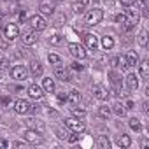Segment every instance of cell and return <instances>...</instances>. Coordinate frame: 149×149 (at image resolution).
I'll use <instances>...</instances> for the list:
<instances>
[{"instance_id": "6da1fadb", "label": "cell", "mask_w": 149, "mask_h": 149, "mask_svg": "<svg viewBox=\"0 0 149 149\" xmlns=\"http://www.w3.org/2000/svg\"><path fill=\"white\" fill-rule=\"evenodd\" d=\"M104 19V11L102 9H90L84 14V25L86 26H95Z\"/></svg>"}, {"instance_id": "7a4b0ae2", "label": "cell", "mask_w": 149, "mask_h": 149, "mask_svg": "<svg viewBox=\"0 0 149 149\" xmlns=\"http://www.w3.org/2000/svg\"><path fill=\"white\" fill-rule=\"evenodd\" d=\"M65 126H67L68 130H72L74 133H83V132L86 130L84 123H83L79 118H76V116H72V118H67V119H65Z\"/></svg>"}, {"instance_id": "3957f363", "label": "cell", "mask_w": 149, "mask_h": 149, "mask_svg": "<svg viewBox=\"0 0 149 149\" xmlns=\"http://www.w3.org/2000/svg\"><path fill=\"white\" fill-rule=\"evenodd\" d=\"M28 23H30V26H32L33 30H37V32H42V30H46V26H47V21H46V18H44L42 14H33V16H30V18H28Z\"/></svg>"}, {"instance_id": "277c9868", "label": "cell", "mask_w": 149, "mask_h": 149, "mask_svg": "<svg viewBox=\"0 0 149 149\" xmlns=\"http://www.w3.org/2000/svg\"><path fill=\"white\" fill-rule=\"evenodd\" d=\"M11 77H13L14 81L23 83V81L28 79V70H26L23 65H14V67L11 68Z\"/></svg>"}, {"instance_id": "5b68a950", "label": "cell", "mask_w": 149, "mask_h": 149, "mask_svg": "<svg viewBox=\"0 0 149 149\" xmlns=\"http://www.w3.org/2000/svg\"><path fill=\"white\" fill-rule=\"evenodd\" d=\"M68 53L76 58V60H84V58L88 56L86 49H84L81 44H77V42H70V44H68Z\"/></svg>"}, {"instance_id": "8992f818", "label": "cell", "mask_w": 149, "mask_h": 149, "mask_svg": "<svg viewBox=\"0 0 149 149\" xmlns=\"http://www.w3.org/2000/svg\"><path fill=\"white\" fill-rule=\"evenodd\" d=\"M54 77H58L61 81H74V76L68 72V68L65 65H61V63L54 65Z\"/></svg>"}, {"instance_id": "52a82bcc", "label": "cell", "mask_w": 149, "mask_h": 149, "mask_svg": "<svg viewBox=\"0 0 149 149\" xmlns=\"http://www.w3.org/2000/svg\"><path fill=\"white\" fill-rule=\"evenodd\" d=\"M30 111H32V105H30L28 100H25V98H18V100L14 102V112H16V114L25 116V114H28Z\"/></svg>"}, {"instance_id": "ba28073f", "label": "cell", "mask_w": 149, "mask_h": 149, "mask_svg": "<svg viewBox=\"0 0 149 149\" xmlns=\"http://www.w3.org/2000/svg\"><path fill=\"white\" fill-rule=\"evenodd\" d=\"M4 37H6L7 40H14V39H18V37H19V26L14 25V23L6 25V28H4Z\"/></svg>"}, {"instance_id": "9c48e42d", "label": "cell", "mask_w": 149, "mask_h": 149, "mask_svg": "<svg viewBox=\"0 0 149 149\" xmlns=\"http://www.w3.org/2000/svg\"><path fill=\"white\" fill-rule=\"evenodd\" d=\"M91 95L95 97V98H98V100H102V102H105L107 98H109V91L104 88V86H98V84H95V86H91Z\"/></svg>"}, {"instance_id": "30bf717a", "label": "cell", "mask_w": 149, "mask_h": 149, "mask_svg": "<svg viewBox=\"0 0 149 149\" xmlns=\"http://www.w3.org/2000/svg\"><path fill=\"white\" fill-rule=\"evenodd\" d=\"M23 139H25V142H30V144H39V142L42 140V139H40V133H39L37 130H33V128H28V130L25 132Z\"/></svg>"}, {"instance_id": "8fae6325", "label": "cell", "mask_w": 149, "mask_h": 149, "mask_svg": "<svg viewBox=\"0 0 149 149\" xmlns=\"http://www.w3.org/2000/svg\"><path fill=\"white\" fill-rule=\"evenodd\" d=\"M139 84H140L139 76H137L135 72H128V74H126V86H128V90L135 91V90L139 88Z\"/></svg>"}, {"instance_id": "7c38bea8", "label": "cell", "mask_w": 149, "mask_h": 149, "mask_svg": "<svg viewBox=\"0 0 149 149\" xmlns=\"http://www.w3.org/2000/svg\"><path fill=\"white\" fill-rule=\"evenodd\" d=\"M84 42H86V47L91 49V51H97L100 42H98V37L95 33H84Z\"/></svg>"}, {"instance_id": "4fadbf2b", "label": "cell", "mask_w": 149, "mask_h": 149, "mask_svg": "<svg viewBox=\"0 0 149 149\" xmlns=\"http://www.w3.org/2000/svg\"><path fill=\"white\" fill-rule=\"evenodd\" d=\"M126 18H128V23L139 25V21H140V13H139V9H135L133 6H130V7L126 9Z\"/></svg>"}, {"instance_id": "5bb4252c", "label": "cell", "mask_w": 149, "mask_h": 149, "mask_svg": "<svg viewBox=\"0 0 149 149\" xmlns=\"http://www.w3.org/2000/svg\"><path fill=\"white\" fill-rule=\"evenodd\" d=\"M37 40H39V32H37V30L26 32V33L23 35V44H25V46H33V44H37Z\"/></svg>"}, {"instance_id": "9a60e30c", "label": "cell", "mask_w": 149, "mask_h": 149, "mask_svg": "<svg viewBox=\"0 0 149 149\" xmlns=\"http://www.w3.org/2000/svg\"><path fill=\"white\" fill-rule=\"evenodd\" d=\"M28 95L35 100H42L44 98V90L42 86H37V84H30L28 86Z\"/></svg>"}, {"instance_id": "2e32d148", "label": "cell", "mask_w": 149, "mask_h": 149, "mask_svg": "<svg viewBox=\"0 0 149 149\" xmlns=\"http://www.w3.org/2000/svg\"><path fill=\"white\" fill-rule=\"evenodd\" d=\"M39 13L42 16H51L54 13V6L49 2V0H44V2H40V6H39Z\"/></svg>"}, {"instance_id": "e0dca14e", "label": "cell", "mask_w": 149, "mask_h": 149, "mask_svg": "<svg viewBox=\"0 0 149 149\" xmlns=\"http://www.w3.org/2000/svg\"><path fill=\"white\" fill-rule=\"evenodd\" d=\"M30 74H32L33 77H40L42 74H44L42 63H40V61H32V63H30Z\"/></svg>"}, {"instance_id": "ac0fdd59", "label": "cell", "mask_w": 149, "mask_h": 149, "mask_svg": "<svg viewBox=\"0 0 149 149\" xmlns=\"http://www.w3.org/2000/svg\"><path fill=\"white\" fill-rule=\"evenodd\" d=\"M42 90H44V93H54V91H56L54 79H51V77H44V79H42Z\"/></svg>"}, {"instance_id": "d6986e66", "label": "cell", "mask_w": 149, "mask_h": 149, "mask_svg": "<svg viewBox=\"0 0 149 149\" xmlns=\"http://www.w3.org/2000/svg\"><path fill=\"white\" fill-rule=\"evenodd\" d=\"M67 102L72 104V105L79 104V102H81V93H79L77 90H70V91H67Z\"/></svg>"}, {"instance_id": "ffe728a7", "label": "cell", "mask_w": 149, "mask_h": 149, "mask_svg": "<svg viewBox=\"0 0 149 149\" xmlns=\"http://www.w3.org/2000/svg\"><path fill=\"white\" fill-rule=\"evenodd\" d=\"M111 112L116 114L118 118H123V116L126 114V109H125V105H123L121 102H114V104L111 105Z\"/></svg>"}, {"instance_id": "44dd1931", "label": "cell", "mask_w": 149, "mask_h": 149, "mask_svg": "<svg viewBox=\"0 0 149 149\" xmlns=\"http://www.w3.org/2000/svg\"><path fill=\"white\" fill-rule=\"evenodd\" d=\"M125 58H126L128 68H130V67H137V65H139V54H137L135 51H128V53L125 54Z\"/></svg>"}, {"instance_id": "7402d4cb", "label": "cell", "mask_w": 149, "mask_h": 149, "mask_svg": "<svg viewBox=\"0 0 149 149\" xmlns=\"http://www.w3.org/2000/svg\"><path fill=\"white\" fill-rule=\"evenodd\" d=\"M26 126H33V130H39V132H44V128H46L42 121H39V119H33V118L26 119Z\"/></svg>"}, {"instance_id": "603a6c76", "label": "cell", "mask_w": 149, "mask_h": 149, "mask_svg": "<svg viewBox=\"0 0 149 149\" xmlns=\"http://www.w3.org/2000/svg\"><path fill=\"white\" fill-rule=\"evenodd\" d=\"M118 144H119L121 147H130V146H132V139H130V135H126V133L118 135Z\"/></svg>"}, {"instance_id": "cb8c5ba5", "label": "cell", "mask_w": 149, "mask_h": 149, "mask_svg": "<svg viewBox=\"0 0 149 149\" xmlns=\"http://www.w3.org/2000/svg\"><path fill=\"white\" fill-rule=\"evenodd\" d=\"M97 146L102 149H111V140L107 139V135H98L97 139Z\"/></svg>"}, {"instance_id": "d4e9b609", "label": "cell", "mask_w": 149, "mask_h": 149, "mask_svg": "<svg viewBox=\"0 0 149 149\" xmlns=\"http://www.w3.org/2000/svg\"><path fill=\"white\" fill-rule=\"evenodd\" d=\"M137 67L140 68V77H142V79H147V76H149V61H147V60H144V61H142V63H139Z\"/></svg>"}, {"instance_id": "484cf974", "label": "cell", "mask_w": 149, "mask_h": 149, "mask_svg": "<svg viewBox=\"0 0 149 149\" xmlns=\"http://www.w3.org/2000/svg\"><path fill=\"white\" fill-rule=\"evenodd\" d=\"M102 47L105 49V51H109V49H112L114 47V39L111 37V35H105V37H102Z\"/></svg>"}, {"instance_id": "4316f807", "label": "cell", "mask_w": 149, "mask_h": 149, "mask_svg": "<svg viewBox=\"0 0 149 149\" xmlns=\"http://www.w3.org/2000/svg\"><path fill=\"white\" fill-rule=\"evenodd\" d=\"M111 107H107V105H100L98 107V116L102 118V119H109L111 118Z\"/></svg>"}, {"instance_id": "83f0119b", "label": "cell", "mask_w": 149, "mask_h": 149, "mask_svg": "<svg viewBox=\"0 0 149 149\" xmlns=\"http://www.w3.org/2000/svg\"><path fill=\"white\" fill-rule=\"evenodd\" d=\"M128 126H130L133 132H137V133L142 130V125H140V121H139L137 118H130V121H128Z\"/></svg>"}, {"instance_id": "f1b7e54d", "label": "cell", "mask_w": 149, "mask_h": 149, "mask_svg": "<svg viewBox=\"0 0 149 149\" xmlns=\"http://www.w3.org/2000/svg\"><path fill=\"white\" fill-rule=\"evenodd\" d=\"M137 42H139L142 47H146V46H147V32H146V30H142V32L137 35Z\"/></svg>"}, {"instance_id": "f546056e", "label": "cell", "mask_w": 149, "mask_h": 149, "mask_svg": "<svg viewBox=\"0 0 149 149\" xmlns=\"http://www.w3.org/2000/svg\"><path fill=\"white\" fill-rule=\"evenodd\" d=\"M84 9H86V6H84V4H81V2H74V4H72V11L76 13V14H83V13H84Z\"/></svg>"}, {"instance_id": "4dcf8cb0", "label": "cell", "mask_w": 149, "mask_h": 149, "mask_svg": "<svg viewBox=\"0 0 149 149\" xmlns=\"http://www.w3.org/2000/svg\"><path fill=\"white\" fill-rule=\"evenodd\" d=\"M47 61H49L51 65H58V63H61V56H60V54H56V53H49Z\"/></svg>"}, {"instance_id": "1f68e13d", "label": "cell", "mask_w": 149, "mask_h": 149, "mask_svg": "<svg viewBox=\"0 0 149 149\" xmlns=\"http://www.w3.org/2000/svg\"><path fill=\"white\" fill-rule=\"evenodd\" d=\"M114 21H116V23H119V25H125V23L128 21L126 13H119V14H116V16H114Z\"/></svg>"}, {"instance_id": "d6a6232c", "label": "cell", "mask_w": 149, "mask_h": 149, "mask_svg": "<svg viewBox=\"0 0 149 149\" xmlns=\"http://www.w3.org/2000/svg\"><path fill=\"white\" fill-rule=\"evenodd\" d=\"M72 114L76 116V118H83V116L86 114V111H84L83 107H72Z\"/></svg>"}, {"instance_id": "836d02e7", "label": "cell", "mask_w": 149, "mask_h": 149, "mask_svg": "<svg viewBox=\"0 0 149 149\" xmlns=\"http://www.w3.org/2000/svg\"><path fill=\"white\" fill-rule=\"evenodd\" d=\"M54 133H56V137L58 139H61V140H65L67 139V130H63V128H54Z\"/></svg>"}, {"instance_id": "e575fe53", "label": "cell", "mask_w": 149, "mask_h": 149, "mask_svg": "<svg viewBox=\"0 0 149 149\" xmlns=\"http://www.w3.org/2000/svg\"><path fill=\"white\" fill-rule=\"evenodd\" d=\"M0 49H2V51L9 49V40H7L6 37H0Z\"/></svg>"}, {"instance_id": "d590c367", "label": "cell", "mask_w": 149, "mask_h": 149, "mask_svg": "<svg viewBox=\"0 0 149 149\" xmlns=\"http://www.w3.org/2000/svg\"><path fill=\"white\" fill-rule=\"evenodd\" d=\"M109 63H111L112 68H119V56H112V58L109 60Z\"/></svg>"}, {"instance_id": "8d00e7d4", "label": "cell", "mask_w": 149, "mask_h": 149, "mask_svg": "<svg viewBox=\"0 0 149 149\" xmlns=\"http://www.w3.org/2000/svg\"><path fill=\"white\" fill-rule=\"evenodd\" d=\"M65 140H67L68 144H76V142L79 140V135H77V133H76V135H67V139H65Z\"/></svg>"}, {"instance_id": "74e56055", "label": "cell", "mask_w": 149, "mask_h": 149, "mask_svg": "<svg viewBox=\"0 0 149 149\" xmlns=\"http://www.w3.org/2000/svg\"><path fill=\"white\" fill-rule=\"evenodd\" d=\"M13 100H11V97L9 95H2V97H0V104H2V105H9Z\"/></svg>"}, {"instance_id": "f35d334b", "label": "cell", "mask_w": 149, "mask_h": 149, "mask_svg": "<svg viewBox=\"0 0 149 149\" xmlns=\"http://www.w3.org/2000/svg\"><path fill=\"white\" fill-rule=\"evenodd\" d=\"M9 60H6V58H0V70H4V68H9Z\"/></svg>"}, {"instance_id": "ab89813d", "label": "cell", "mask_w": 149, "mask_h": 149, "mask_svg": "<svg viewBox=\"0 0 149 149\" xmlns=\"http://www.w3.org/2000/svg\"><path fill=\"white\" fill-rule=\"evenodd\" d=\"M119 68H123V70L128 68V63H126V58L125 56H119Z\"/></svg>"}, {"instance_id": "60d3db41", "label": "cell", "mask_w": 149, "mask_h": 149, "mask_svg": "<svg viewBox=\"0 0 149 149\" xmlns=\"http://www.w3.org/2000/svg\"><path fill=\"white\" fill-rule=\"evenodd\" d=\"M56 98H58L60 102H67V91H58V93H56Z\"/></svg>"}, {"instance_id": "b9f144b4", "label": "cell", "mask_w": 149, "mask_h": 149, "mask_svg": "<svg viewBox=\"0 0 149 149\" xmlns=\"http://www.w3.org/2000/svg\"><path fill=\"white\" fill-rule=\"evenodd\" d=\"M49 42H51V44H60V42H61V37H60V35H51V37H49Z\"/></svg>"}, {"instance_id": "7bdbcfd3", "label": "cell", "mask_w": 149, "mask_h": 149, "mask_svg": "<svg viewBox=\"0 0 149 149\" xmlns=\"http://www.w3.org/2000/svg\"><path fill=\"white\" fill-rule=\"evenodd\" d=\"M123 105H125V109H135V102H133L132 98H128V100H126Z\"/></svg>"}, {"instance_id": "ee69618b", "label": "cell", "mask_w": 149, "mask_h": 149, "mask_svg": "<svg viewBox=\"0 0 149 149\" xmlns=\"http://www.w3.org/2000/svg\"><path fill=\"white\" fill-rule=\"evenodd\" d=\"M119 4H121V6H125V7H130V6H133V4H135V0H119Z\"/></svg>"}, {"instance_id": "f6af8a7d", "label": "cell", "mask_w": 149, "mask_h": 149, "mask_svg": "<svg viewBox=\"0 0 149 149\" xmlns=\"http://www.w3.org/2000/svg\"><path fill=\"white\" fill-rule=\"evenodd\" d=\"M70 67H72V70H83V68H84L83 65H79V61H74Z\"/></svg>"}, {"instance_id": "bcb514c9", "label": "cell", "mask_w": 149, "mask_h": 149, "mask_svg": "<svg viewBox=\"0 0 149 149\" xmlns=\"http://www.w3.org/2000/svg\"><path fill=\"white\" fill-rule=\"evenodd\" d=\"M6 147H9V142L4 140V139H0V149H6Z\"/></svg>"}, {"instance_id": "7dc6e473", "label": "cell", "mask_w": 149, "mask_h": 149, "mask_svg": "<svg viewBox=\"0 0 149 149\" xmlns=\"http://www.w3.org/2000/svg\"><path fill=\"white\" fill-rule=\"evenodd\" d=\"M142 112H144V114H149V111H147V102L142 104Z\"/></svg>"}, {"instance_id": "c3c4849f", "label": "cell", "mask_w": 149, "mask_h": 149, "mask_svg": "<svg viewBox=\"0 0 149 149\" xmlns=\"http://www.w3.org/2000/svg\"><path fill=\"white\" fill-rule=\"evenodd\" d=\"M19 19H21V21H25V19H26V13H25V11L19 14Z\"/></svg>"}, {"instance_id": "681fc988", "label": "cell", "mask_w": 149, "mask_h": 149, "mask_svg": "<svg viewBox=\"0 0 149 149\" xmlns=\"http://www.w3.org/2000/svg\"><path fill=\"white\" fill-rule=\"evenodd\" d=\"M21 146H25V142H21V140H18V142H14V147H21Z\"/></svg>"}, {"instance_id": "f907efd6", "label": "cell", "mask_w": 149, "mask_h": 149, "mask_svg": "<svg viewBox=\"0 0 149 149\" xmlns=\"http://www.w3.org/2000/svg\"><path fill=\"white\" fill-rule=\"evenodd\" d=\"M2 19H4V13H2V11H0V21H2Z\"/></svg>"}, {"instance_id": "816d5d0a", "label": "cell", "mask_w": 149, "mask_h": 149, "mask_svg": "<svg viewBox=\"0 0 149 149\" xmlns=\"http://www.w3.org/2000/svg\"><path fill=\"white\" fill-rule=\"evenodd\" d=\"M0 79H2V74H0Z\"/></svg>"}, {"instance_id": "f5cc1de1", "label": "cell", "mask_w": 149, "mask_h": 149, "mask_svg": "<svg viewBox=\"0 0 149 149\" xmlns=\"http://www.w3.org/2000/svg\"><path fill=\"white\" fill-rule=\"evenodd\" d=\"M95 2H98V0H95Z\"/></svg>"}]
</instances>
